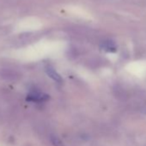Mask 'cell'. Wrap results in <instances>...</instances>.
Returning <instances> with one entry per match:
<instances>
[{
  "instance_id": "obj_1",
  "label": "cell",
  "mask_w": 146,
  "mask_h": 146,
  "mask_svg": "<svg viewBox=\"0 0 146 146\" xmlns=\"http://www.w3.org/2000/svg\"><path fill=\"white\" fill-rule=\"evenodd\" d=\"M46 74L52 79H53L54 81H56L58 83H61L62 82V78L59 76V74H58V73L56 72V70L51 65H46Z\"/></svg>"
},
{
  "instance_id": "obj_2",
  "label": "cell",
  "mask_w": 146,
  "mask_h": 146,
  "mask_svg": "<svg viewBox=\"0 0 146 146\" xmlns=\"http://www.w3.org/2000/svg\"><path fill=\"white\" fill-rule=\"evenodd\" d=\"M48 98L47 96L43 95V94H39V93H31L28 96L27 100L28 101H32V102H41L44 100H46Z\"/></svg>"
},
{
  "instance_id": "obj_3",
  "label": "cell",
  "mask_w": 146,
  "mask_h": 146,
  "mask_svg": "<svg viewBox=\"0 0 146 146\" xmlns=\"http://www.w3.org/2000/svg\"><path fill=\"white\" fill-rule=\"evenodd\" d=\"M103 48H104V50L108 51V52L116 51V46H114V44L112 42H109V41H107L103 44Z\"/></svg>"
}]
</instances>
